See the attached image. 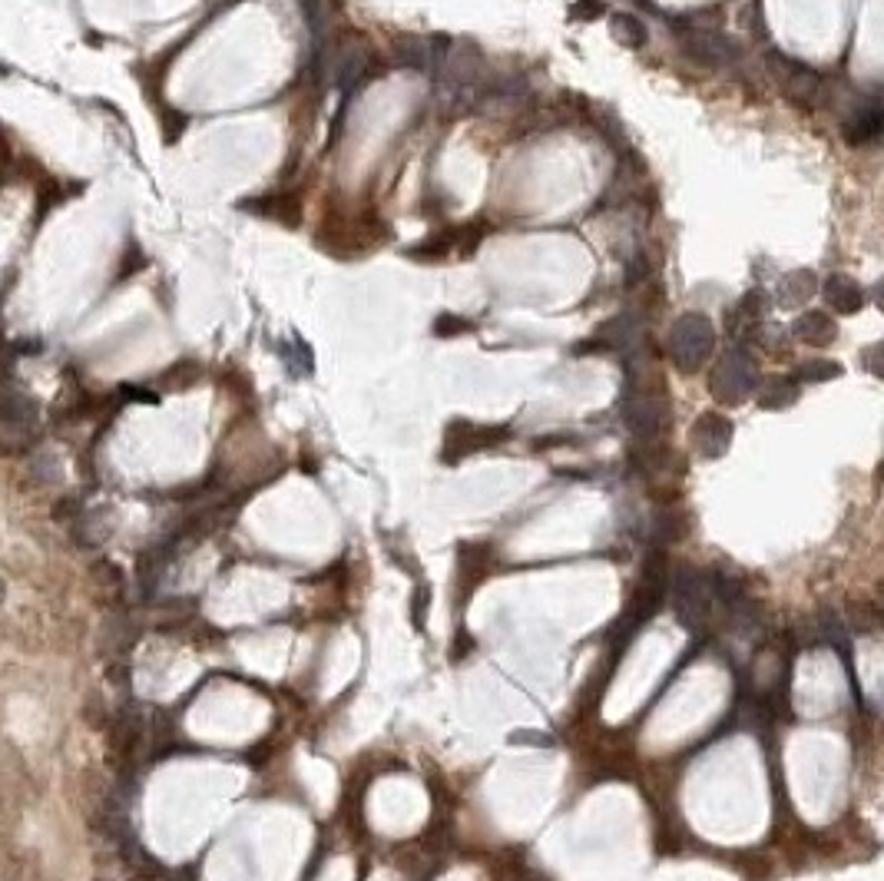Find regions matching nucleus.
Wrapping results in <instances>:
<instances>
[{
    "instance_id": "39448f33",
    "label": "nucleus",
    "mask_w": 884,
    "mask_h": 881,
    "mask_svg": "<svg viewBox=\"0 0 884 881\" xmlns=\"http://www.w3.org/2000/svg\"><path fill=\"white\" fill-rule=\"evenodd\" d=\"M623 424L639 437V440H656L662 431L670 427V404L656 398V395H639V391H626L623 398Z\"/></svg>"
},
{
    "instance_id": "dca6fc26",
    "label": "nucleus",
    "mask_w": 884,
    "mask_h": 881,
    "mask_svg": "<svg viewBox=\"0 0 884 881\" xmlns=\"http://www.w3.org/2000/svg\"><path fill=\"white\" fill-rule=\"evenodd\" d=\"M639 339V321L633 315H613L597 328V342H606V349H629Z\"/></svg>"
},
{
    "instance_id": "a878e982",
    "label": "nucleus",
    "mask_w": 884,
    "mask_h": 881,
    "mask_svg": "<svg viewBox=\"0 0 884 881\" xmlns=\"http://www.w3.org/2000/svg\"><path fill=\"white\" fill-rule=\"evenodd\" d=\"M603 0H577V4L570 8V17L574 21H580V24H590V21H597V17H603Z\"/></svg>"
},
{
    "instance_id": "bb28decb",
    "label": "nucleus",
    "mask_w": 884,
    "mask_h": 881,
    "mask_svg": "<svg viewBox=\"0 0 884 881\" xmlns=\"http://www.w3.org/2000/svg\"><path fill=\"white\" fill-rule=\"evenodd\" d=\"M0 597H4V580H0Z\"/></svg>"
},
{
    "instance_id": "0eeeda50",
    "label": "nucleus",
    "mask_w": 884,
    "mask_h": 881,
    "mask_svg": "<svg viewBox=\"0 0 884 881\" xmlns=\"http://www.w3.org/2000/svg\"><path fill=\"white\" fill-rule=\"evenodd\" d=\"M507 427H481V424H471V421H455L448 427V437H445V461H458V458H468L474 451H484V448H497L500 440H507Z\"/></svg>"
},
{
    "instance_id": "f257e3e1",
    "label": "nucleus",
    "mask_w": 884,
    "mask_h": 881,
    "mask_svg": "<svg viewBox=\"0 0 884 881\" xmlns=\"http://www.w3.org/2000/svg\"><path fill=\"white\" fill-rule=\"evenodd\" d=\"M716 352V325L703 312H686L670 328V359L683 375L699 372Z\"/></svg>"
},
{
    "instance_id": "f3484780",
    "label": "nucleus",
    "mask_w": 884,
    "mask_h": 881,
    "mask_svg": "<svg viewBox=\"0 0 884 881\" xmlns=\"http://www.w3.org/2000/svg\"><path fill=\"white\" fill-rule=\"evenodd\" d=\"M610 34H613V40H616L620 47H629V50H639V47H646V40H649L646 24L636 21L633 14H616L613 24H610Z\"/></svg>"
},
{
    "instance_id": "9b49d317",
    "label": "nucleus",
    "mask_w": 884,
    "mask_h": 881,
    "mask_svg": "<svg viewBox=\"0 0 884 881\" xmlns=\"http://www.w3.org/2000/svg\"><path fill=\"white\" fill-rule=\"evenodd\" d=\"M881 127H884V117H881V103L877 99H864L854 106V114L845 120L841 133L851 146H864L871 140L881 137Z\"/></svg>"
},
{
    "instance_id": "6e6552de",
    "label": "nucleus",
    "mask_w": 884,
    "mask_h": 881,
    "mask_svg": "<svg viewBox=\"0 0 884 881\" xmlns=\"http://www.w3.org/2000/svg\"><path fill=\"white\" fill-rule=\"evenodd\" d=\"M768 67L776 73V83L782 86L786 96H792L795 103H812L822 90V77L802 63V60H792V57H782V54H771L768 57Z\"/></svg>"
},
{
    "instance_id": "4be33fe9",
    "label": "nucleus",
    "mask_w": 884,
    "mask_h": 881,
    "mask_svg": "<svg viewBox=\"0 0 884 881\" xmlns=\"http://www.w3.org/2000/svg\"><path fill=\"white\" fill-rule=\"evenodd\" d=\"M455 246H458V239H451V233H448V236H437V239H427V243L408 249V256L421 259V262H434V259H445Z\"/></svg>"
},
{
    "instance_id": "20e7f679",
    "label": "nucleus",
    "mask_w": 884,
    "mask_h": 881,
    "mask_svg": "<svg viewBox=\"0 0 884 881\" xmlns=\"http://www.w3.org/2000/svg\"><path fill=\"white\" fill-rule=\"evenodd\" d=\"M676 34H680L686 57H693L706 70H732L742 57V50L729 37H722L709 27H680Z\"/></svg>"
},
{
    "instance_id": "393cba45",
    "label": "nucleus",
    "mask_w": 884,
    "mask_h": 881,
    "mask_svg": "<svg viewBox=\"0 0 884 881\" xmlns=\"http://www.w3.org/2000/svg\"><path fill=\"white\" fill-rule=\"evenodd\" d=\"M762 312H765V295L758 292V289H752L742 302H739V308H735V315L739 318H745V321H755V318H762Z\"/></svg>"
},
{
    "instance_id": "b1692460",
    "label": "nucleus",
    "mask_w": 884,
    "mask_h": 881,
    "mask_svg": "<svg viewBox=\"0 0 884 881\" xmlns=\"http://www.w3.org/2000/svg\"><path fill=\"white\" fill-rule=\"evenodd\" d=\"M298 4H302V11H305L308 27L318 34V31L328 24V0H298Z\"/></svg>"
},
{
    "instance_id": "ddd939ff",
    "label": "nucleus",
    "mask_w": 884,
    "mask_h": 881,
    "mask_svg": "<svg viewBox=\"0 0 884 881\" xmlns=\"http://www.w3.org/2000/svg\"><path fill=\"white\" fill-rule=\"evenodd\" d=\"M792 332H795L799 342H805L812 349H825V345H832L838 339V325L825 312H805V315L795 318Z\"/></svg>"
},
{
    "instance_id": "f03ea898",
    "label": "nucleus",
    "mask_w": 884,
    "mask_h": 881,
    "mask_svg": "<svg viewBox=\"0 0 884 881\" xmlns=\"http://www.w3.org/2000/svg\"><path fill=\"white\" fill-rule=\"evenodd\" d=\"M758 388V368H755V359L749 349L742 345H732L726 349V355L719 359L712 378H709V391L719 404H742L749 401V395H755Z\"/></svg>"
},
{
    "instance_id": "f8f14e48",
    "label": "nucleus",
    "mask_w": 884,
    "mask_h": 881,
    "mask_svg": "<svg viewBox=\"0 0 884 881\" xmlns=\"http://www.w3.org/2000/svg\"><path fill=\"white\" fill-rule=\"evenodd\" d=\"M822 295H825L828 308L838 312V315H858L864 308V289H861V282H854L851 275H841V272L825 279Z\"/></svg>"
},
{
    "instance_id": "6ab92c4d",
    "label": "nucleus",
    "mask_w": 884,
    "mask_h": 881,
    "mask_svg": "<svg viewBox=\"0 0 884 881\" xmlns=\"http://www.w3.org/2000/svg\"><path fill=\"white\" fill-rule=\"evenodd\" d=\"M259 205H269L272 212L269 215H275L282 226H298L302 223V202L295 199V196H269V199H262Z\"/></svg>"
},
{
    "instance_id": "a211bd4d",
    "label": "nucleus",
    "mask_w": 884,
    "mask_h": 881,
    "mask_svg": "<svg viewBox=\"0 0 884 881\" xmlns=\"http://www.w3.org/2000/svg\"><path fill=\"white\" fill-rule=\"evenodd\" d=\"M394 54H398V63L401 67H411V70L431 67V40H424V37H401V40H394Z\"/></svg>"
},
{
    "instance_id": "1a4fd4ad",
    "label": "nucleus",
    "mask_w": 884,
    "mask_h": 881,
    "mask_svg": "<svg viewBox=\"0 0 884 881\" xmlns=\"http://www.w3.org/2000/svg\"><path fill=\"white\" fill-rule=\"evenodd\" d=\"M689 437H693V448H696L699 458L716 461V458H722V455L729 451V445H732V421H729L726 414L706 411V414L696 418Z\"/></svg>"
},
{
    "instance_id": "4468645a",
    "label": "nucleus",
    "mask_w": 884,
    "mask_h": 881,
    "mask_svg": "<svg viewBox=\"0 0 884 881\" xmlns=\"http://www.w3.org/2000/svg\"><path fill=\"white\" fill-rule=\"evenodd\" d=\"M815 292H818L815 272H812V269H792V272H786V275L779 279L776 298H779V305H786V308H799V305H805Z\"/></svg>"
},
{
    "instance_id": "5701e85b",
    "label": "nucleus",
    "mask_w": 884,
    "mask_h": 881,
    "mask_svg": "<svg viewBox=\"0 0 884 881\" xmlns=\"http://www.w3.org/2000/svg\"><path fill=\"white\" fill-rule=\"evenodd\" d=\"M471 321L468 318H461V315H455V312H440L437 318H434V325H431V332L437 336V339H455V336H461V332H471Z\"/></svg>"
},
{
    "instance_id": "423d86ee",
    "label": "nucleus",
    "mask_w": 884,
    "mask_h": 881,
    "mask_svg": "<svg viewBox=\"0 0 884 881\" xmlns=\"http://www.w3.org/2000/svg\"><path fill=\"white\" fill-rule=\"evenodd\" d=\"M368 63H372V54L362 40L355 37H339L331 44V63H328V77L335 86L342 90H352L358 80L368 77Z\"/></svg>"
},
{
    "instance_id": "9d476101",
    "label": "nucleus",
    "mask_w": 884,
    "mask_h": 881,
    "mask_svg": "<svg viewBox=\"0 0 884 881\" xmlns=\"http://www.w3.org/2000/svg\"><path fill=\"white\" fill-rule=\"evenodd\" d=\"M37 401L24 391V388H0V427L11 431V434H27L34 424H37Z\"/></svg>"
},
{
    "instance_id": "7ed1b4c3",
    "label": "nucleus",
    "mask_w": 884,
    "mask_h": 881,
    "mask_svg": "<svg viewBox=\"0 0 884 881\" xmlns=\"http://www.w3.org/2000/svg\"><path fill=\"white\" fill-rule=\"evenodd\" d=\"M670 597H673V610L680 616V623L686 626H703L709 620V610H712V584H709V574L689 567V564H680L667 584Z\"/></svg>"
},
{
    "instance_id": "2eb2a0df",
    "label": "nucleus",
    "mask_w": 884,
    "mask_h": 881,
    "mask_svg": "<svg viewBox=\"0 0 884 881\" xmlns=\"http://www.w3.org/2000/svg\"><path fill=\"white\" fill-rule=\"evenodd\" d=\"M799 395H802V385L795 378H765L755 388L758 408H765V411H786L799 401Z\"/></svg>"
},
{
    "instance_id": "412c9836",
    "label": "nucleus",
    "mask_w": 884,
    "mask_h": 881,
    "mask_svg": "<svg viewBox=\"0 0 884 881\" xmlns=\"http://www.w3.org/2000/svg\"><path fill=\"white\" fill-rule=\"evenodd\" d=\"M838 375H841V365L832 362V359H815V362H805V365L799 368V381H805V385L832 381V378H838Z\"/></svg>"
},
{
    "instance_id": "aec40b11",
    "label": "nucleus",
    "mask_w": 884,
    "mask_h": 881,
    "mask_svg": "<svg viewBox=\"0 0 884 881\" xmlns=\"http://www.w3.org/2000/svg\"><path fill=\"white\" fill-rule=\"evenodd\" d=\"M279 352H282V359L288 362L292 375H311V368H315V359H311V349H308V345H305L302 339L282 342V345H279Z\"/></svg>"
}]
</instances>
